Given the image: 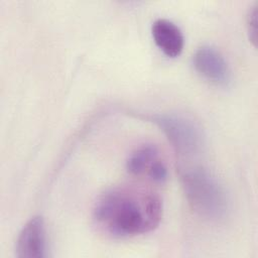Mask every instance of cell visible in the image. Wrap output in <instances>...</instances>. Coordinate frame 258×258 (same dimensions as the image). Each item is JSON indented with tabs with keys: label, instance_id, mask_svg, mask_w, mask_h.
<instances>
[{
	"label": "cell",
	"instance_id": "6da1fadb",
	"mask_svg": "<svg viewBox=\"0 0 258 258\" xmlns=\"http://www.w3.org/2000/svg\"><path fill=\"white\" fill-rule=\"evenodd\" d=\"M162 217L160 197L135 185L115 186L99 197L93 221L99 232L111 238H130L154 230Z\"/></svg>",
	"mask_w": 258,
	"mask_h": 258
},
{
	"label": "cell",
	"instance_id": "277c9868",
	"mask_svg": "<svg viewBox=\"0 0 258 258\" xmlns=\"http://www.w3.org/2000/svg\"><path fill=\"white\" fill-rule=\"evenodd\" d=\"M196 72L206 81L227 87L232 81V72L222 52L211 45L199 47L192 57Z\"/></svg>",
	"mask_w": 258,
	"mask_h": 258
},
{
	"label": "cell",
	"instance_id": "7a4b0ae2",
	"mask_svg": "<svg viewBox=\"0 0 258 258\" xmlns=\"http://www.w3.org/2000/svg\"><path fill=\"white\" fill-rule=\"evenodd\" d=\"M181 182L187 203L198 215L210 221H219L227 216V192L208 169L200 166L188 168L182 172Z\"/></svg>",
	"mask_w": 258,
	"mask_h": 258
},
{
	"label": "cell",
	"instance_id": "5b68a950",
	"mask_svg": "<svg viewBox=\"0 0 258 258\" xmlns=\"http://www.w3.org/2000/svg\"><path fill=\"white\" fill-rule=\"evenodd\" d=\"M16 256L19 258H44L47 256V239L41 217L31 218L21 229L16 240Z\"/></svg>",
	"mask_w": 258,
	"mask_h": 258
},
{
	"label": "cell",
	"instance_id": "3957f363",
	"mask_svg": "<svg viewBox=\"0 0 258 258\" xmlns=\"http://www.w3.org/2000/svg\"><path fill=\"white\" fill-rule=\"evenodd\" d=\"M144 119L162 131L179 156L191 158L203 152L205 135L202 128L191 119L175 114H153Z\"/></svg>",
	"mask_w": 258,
	"mask_h": 258
},
{
	"label": "cell",
	"instance_id": "ba28073f",
	"mask_svg": "<svg viewBox=\"0 0 258 258\" xmlns=\"http://www.w3.org/2000/svg\"><path fill=\"white\" fill-rule=\"evenodd\" d=\"M257 23H258V3L256 2L248 11L246 18V27L249 40L256 46L257 41Z\"/></svg>",
	"mask_w": 258,
	"mask_h": 258
},
{
	"label": "cell",
	"instance_id": "52a82bcc",
	"mask_svg": "<svg viewBox=\"0 0 258 258\" xmlns=\"http://www.w3.org/2000/svg\"><path fill=\"white\" fill-rule=\"evenodd\" d=\"M160 159L159 150L154 144H143L129 155L126 168L134 176H148L150 170Z\"/></svg>",
	"mask_w": 258,
	"mask_h": 258
},
{
	"label": "cell",
	"instance_id": "8992f818",
	"mask_svg": "<svg viewBox=\"0 0 258 258\" xmlns=\"http://www.w3.org/2000/svg\"><path fill=\"white\" fill-rule=\"evenodd\" d=\"M153 40L157 47L167 56H178L184 45V38L179 27L164 18L156 19L151 27Z\"/></svg>",
	"mask_w": 258,
	"mask_h": 258
}]
</instances>
